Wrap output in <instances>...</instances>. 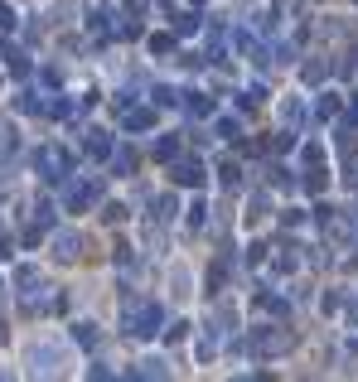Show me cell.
Instances as JSON below:
<instances>
[{"mask_svg": "<svg viewBox=\"0 0 358 382\" xmlns=\"http://www.w3.org/2000/svg\"><path fill=\"white\" fill-rule=\"evenodd\" d=\"M126 329H131V334H136V339H150V334H155V329H160V305H131V310H126Z\"/></svg>", "mask_w": 358, "mask_h": 382, "instance_id": "1", "label": "cell"}, {"mask_svg": "<svg viewBox=\"0 0 358 382\" xmlns=\"http://www.w3.org/2000/svg\"><path fill=\"white\" fill-rule=\"evenodd\" d=\"M174 184L198 189V184H203V164H198V160H179V164H174Z\"/></svg>", "mask_w": 358, "mask_h": 382, "instance_id": "2", "label": "cell"}, {"mask_svg": "<svg viewBox=\"0 0 358 382\" xmlns=\"http://www.w3.org/2000/svg\"><path fill=\"white\" fill-rule=\"evenodd\" d=\"M252 349L257 354H281V349H291V334H257Z\"/></svg>", "mask_w": 358, "mask_h": 382, "instance_id": "3", "label": "cell"}, {"mask_svg": "<svg viewBox=\"0 0 358 382\" xmlns=\"http://www.w3.org/2000/svg\"><path fill=\"white\" fill-rule=\"evenodd\" d=\"M54 252H58V262H73V257H78V237H73V232H58Z\"/></svg>", "mask_w": 358, "mask_h": 382, "instance_id": "4", "label": "cell"}, {"mask_svg": "<svg viewBox=\"0 0 358 382\" xmlns=\"http://www.w3.org/2000/svg\"><path fill=\"white\" fill-rule=\"evenodd\" d=\"M145 126H155V111H131L126 116V131H145Z\"/></svg>", "mask_w": 358, "mask_h": 382, "instance_id": "5", "label": "cell"}, {"mask_svg": "<svg viewBox=\"0 0 358 382\" xmlns=\"http://www.w3.org/2000/svg\"><path fill=\"white\" fill-rule=\"evenodd\" d=\"M174 155H179V140H174V136L155 140V160H174Z\"/></svg>", "mask_w": 358, "mask_h": 382, "instance_id": "6", "label": "cell"}, {"mask_svg": "<svg viewBox=\"0 0 358 382\" xmlns=\"http://www.w3.org/2000/svg\"><path fill=\"white\" fill-rule=\"evenodd\" d=\"M189 111H194V116H208V111H213V102H208L203 92H189Z\"/></svg>", "mask_w": 358, "mask_h": 382, "instance_id": "7", "label": "cell"}, {"mask_svg": "<svg viewBox=\"0 0 358 382\" xmlns=\"http://www.w3.org/2000/svg\"><path fill=\"white\" fill-rule=\"evenodd\" d=\"M174 29H179V34H194V29H198V15H189V10L174 15Z\"/></svg>", "mask_w": 358, "mask_h": 382, "instance_id": "8", "label": "cell"}, {"mask_svg": "<svg viewBox=\"0 0 358 382\" xmlns=\"http://www.w3.org/2000/svg\"><path fill=\"white\" fill-rule=\"evenodd\" d=\"M218 174H223V184H228V189H237V179H242V174H237V164H233V160L223 164Z\"/></svg>", "mask_w": 358, "mask_h": 382, "instance_id": "9", "label": "cell"}, {"mask_svg": "<svg viewBox=\"0 0 358 382\" xmlns=\"http://www.w3.org/2000/svg\"><path fill=\"white\" fill-rule=\"evenodd\" d=\"M305 189H310V193L325 189V169H310V174H305Z\"/></svg>", "mask_w": 358, "mask_h": 382, "instance_id": "10", "label": "cell"}, {"mask_svg": "<svg viewBox=\"0 0 358 382\" xmlns=\"http://www.w3.org/2000/svg\"><path fill=\"white\" fill-rule=\"evenodd\" d=\"M155 102H160V107H174V102H179V92H174V87H155Z\"/></svg>", "mask_w": 358, "mask_h": 382, "instance_id": "11", "label": "cell"}, {"mask_svg": "<svg viewBox=\"0 0 358 382\" xmlns=\"http://www.w3.org/2000/svg\"><path fill=\"white\" fill-rule=\"evenodd\" d=\"M111 164H116V169H121V174H126V169H131V164H136V155H131V150H126V145H121V150H116V160H111Z\"/></svg>", "mask_w": 358, "mask_h": 382, "instance_id": "12", "label": "cell"}, {"mask_svg": "<svg viewBox=\"0 0 358 382\" xmlns=\"http://www.w3.org/2000/svg\"><path fill=\"white\" fill-rule=\"evenodd\" d=\"M218 136L223 140H237V121H233V116H223V121H218Z\"/></svg>", "mask_w": 358, "mask_h": 382, "instance_id": "13", "label": "cell"}, {"mask_svg": "<svg viewBox=\"0 0 358 382\" xmlns=\"http://www.w3.org/2000/svg\"><path fill=\"white\" fill-rule=\"evenodd\" d=\"M281 116H286V121H301V116H305V107H301V102H296V97H291V102L281 107Z\"/></svg>", "mask_w": 358, "mask_h": 382, "instance_id": "14", "label": "cell"}, {"mask_svg": "<svg viewBox=\"0 0 358 382\" xmlns=\"http://www.w3.org/2000/svg\"><path fill=\"white\" fill-rule=\"evenodd\" d=\"M334 111H339V97L325 92V97H320V116H334Z\"/></svg>", "mask_w": 358, "mask_h": 382, "instance_id": "15", "label": "cell"}, {"mask_svg": "<svg viewBox=\"0 0 358 382\" xmlns=\"http://www.w3.org/2000/svg\"><path fill=\"white\" fill-rule=\"evenodd\" d=\"M87 155H97V160H102V155H111V145L97 136V140H87Z\"/></svg>", "mask_w": 358, "mask_h": 382, "instance_id": "16", "label": "cell"}, {"mask_svg": "<svg viewBox=\"0 0 358 382\" xmlns=\"http://www.w3.org/2000/svg\"><path fill=\"white\" fill-rule=\"evenodd\" d=\"M150 49H155V54H169V49H174V39H169V34H155V39H150Z\"/></svg>", "mask_w": 358, "mask_h": 382, "instance_id": "17", "label": "cell"}, {"mask_svg": "<svg viewBox=\"0 0 358 382\" xmlns=\"http://www.w3.org/2000/svg\"><path fill=\"white\" fill-rule=\"evenodd\" d=\"M73 339H83L87 349H92V344H97V334H92V325H78V329H73Z\"/></svg>", "mask_w": 358, "mask_h": 382, "instance_id": "18", "label": "cell"}, {"mask_svg": "<svg viewBox=\"0 0 358 382\" xmlns=\"http://www.w3.org/2000/svg\"><path fill=\"white\" fill-rule=\"evenodd\" d=\"M325 78V63H305V82H320Z\"/></svg>", "mask_w": 358, "mask_h": 382, "instance_id": "19", "label": "cell"}, {"mask_svg": "<svg viewBox=\"0 0 358 382\" xmlns=\"http://www.w3.org/2000/svg\"><path fill=\"white\" fill-rule=\"evenodd\" d=\"M102 218H107V223H121V218H126V208H121V203H107V213H102Z\"/></svg>", "mask_w": 358, "mask_h": 382, "instance_id": "20", "label": "cell"}, {"mask_svg": "<svg viewBox=\"0 0 358 382\" xmlns=\"http://www.w3.org/2000/svg\"><path fill=\"white\" fill-rule=\"evenodd\" d=\"M203 213H208V208H203V203H194V208H189V227H203Z\"/></svg>", "mask_w": 358, "mask_h": 382, "instance_id": "21", "label": "cell"}, {"mask_svg": "<svg viewBox=\"0 0 358 382\" xmlns=\"http://www.w3.org/2000/svg\"><path fill=\"white\" fill-rule=\"evenodd\" d=\"M5 339H10V329H5V320H0V344H5Z\"/></svg>", "mask_w": 358, "mask_h": 382, "instance_id": "22", "label": "cell"}]
</instances>
